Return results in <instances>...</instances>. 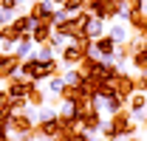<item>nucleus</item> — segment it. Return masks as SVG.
<instances>
[{"label":"nucleus","instance_id":"nucleus-1","mask_svg":"<svg viewBox=\"0 0 147 141\" xmlns=\"http://www.w3.org/2000/svg\"><path fill=\"white\" fill-rule=\"evenodd\" d=\"M59 73V62L57 59H48V62H40L34 56H28V59H23V65H20V76L23 79H31V82H42V79H51Z\"/></svg>","mask_w":147,"mask_h":141},{"label":"nucleus","instance_id":"nucleus-18","mask_svg":"<svg viewBox=\"0 0 147 141\" xmlns=\"http://www.w3.org/2000/svg\"><path fill=\"white\" fill-rule=\"evenodd\" d=\"M34 59H40V62H48V59H54V48L45 42V45H37V51L31 54Z\"/></svg>","mask_w":147,"mask_h":141},{"label":"nucleus","instance_id":"nucleus-8","mask_svg":"<svg viewBox=\"0 0 147 141\" xmlns=\"http://www.w3.org/2000/svg\"><path fill=\"white\" fill-rule=\"evenodd\" d=\"M51 34H54V20H40L31 31V40H34V45H45Z\"/></svg>","mask_w":147,"mask_h":141},{"label":"nucleus","instance_id":"nucleus-27","mask_svg":"<svg viewBox=\"0 0 147 141\" xmlns=\"http://www.w3.org/2000/svg\"><path fill=\"white\" fill-rule=\"evenodd\" d=\"M125 141H139V138H125Z\"/></svg>","mask_w":147,"mask_h":141},{"label":"nucleus","instance_id":"nucleus-24","mask_svg":"<svg viewBox=\"0 0 147 141\" xmlns=\"http://www.w3.org/2000/svg\"><path fill=\"white\" fill-rule=\"evenodd\" d=\"M17 0H0V9H3V11H17Z\"/></svg>","mask_w":147,"mask_h":141},{"label":"nucleus","instance_id":"nucleus-7","mask_svg":"<svg viewBox=\"0 0 147 141\" xmlns=\"http://www.w3.org/2000/svg\"><path fill=\"white\" fill-rule=\"evenodd\" d=\"M54 11H57V9H54V0H34L28 14L40 23V20H54Z\"/></svg>","mask_w":147,"mask_h":141},{"label":"nucleus","instance_id":"nucleus-17","mask_svg":"<svg viewBox=\"0 0 147 141\" xmlns=\"http://www.w3.org/2000/svg\"><path fill=\"white\" fill-rule=\"evenodd\" d=\"M54 119H59V110H54V107H37V124L42 122H54Z\"/></svg>","mask_w":147,"mask_h":141},{"label":"nucleus","instance_id":"nucleus-29","mask_svg":"<svg viewBox=\"0 0 147 141\" xmlns=\"http://www.w3.org/2000/svg\"><path fill=\"white\" fill-rule=\"evenodd\" d=\"M113 3H122V0H113Z\"/></svg>","mask_w":147,"mask_h":141},{"label":"nucleus","instance_id":"nucleus-6","mask_svg":"<svg viewBox=\"0 0 147 141\" xmlns=\"http://www.w3.org/2000/svg\"><path fill=\"white\" fill-rule=\"evenodd\" d=\"M110 85H113V90H116V93H119V96L127 102L130 96L136 93V76H130V73H125V70H122V73H119V76H116Z\"/></svg>","mask_w":147,"mask_h":141},{"label":"nucleus","instance_id":"nucleus-11","mask_svg":"<svg viewBox=\"0 0 147 141\" xmlns=\"http://www.w3.org/2000/svg\"><path fill=\"white\" fill-rule=\"evenodd\" d=\"M108 37H113V42L116 45H125L130 40V28H127V23H113L108 28Z\"/></svg>","mask_w":147,"mask_h":141},{"label":"nucleus","instance_id":"nucleus-14","mask_svg":"<svg viewBox=\"0 0 147 141\" xmlns=\"http://www.w3.org/2000/svg\"><path fill=\"white\" fill-rule=\"evenodd\" d=\"M34 26H37V20L31 17V14H17V17H14V28H17L20 34H31Z\"/></svg>","mask_w":147,"mask_h":141},{"label":"nucleus","instance_id":"nucleus-16","mask_svg":"<svg viewBox=\"0 0 147 141\" xmlns=\"http://www.w3.org/2000/svg\"><path fill=\"white\" fill-rule=\"evenodd\" d=\"M65 88H68V85H65V79H62L59 73L48 79V93H51V99H62V90Z\"/></svg>","mask_w":147,"mask_h":141},{"label":"nucleus","instance_id":"nucleus-12","mask_svg":"<svg viewBox=\"0 0 147 141\" xmlns=\"http://www.w3.org/2000/svg\"><path fill=\"white\" fill-rule=\"evenodd\" d=\"M108 3L110 0H88V3H85V11H88L91 17L108 20Z\"/></svg>","mask_w":147,"mask_h":141},{"label":"nucleus","instance_id":"nucleus-19","mask_svg":"<svg viewBox=\"0 0 147 141\" xmlns=\"http://www.w3.org/2000/svg\"><path fill=\"white\" fill-rule=\"evenodd\" d=\"M26 102H28V105L37 110V107H42V105H45V93H42L40 88H34L31 93H28V99H26Z\"/></svg>","mask_w":147,"mask_h":141},{"label":"nucleus","instance_id":"nucleus-10","mask_svg":"<svg viewBox=\"0 0 147 141\" xmlns=\"http://www.w3.org/2000/svg\"><path fill=\"white\" fill-rule=\"evenodd\" d=\"M31 48H34V40H31V34H23L17 42H14L11 54H14V56H20V59H28V56H31Z\"/></svg>","mask_w":147,"mask_h":141},{"label":"nucleus","instance_id":"nucleus-26","mask_svg":"<svg viewBox=\"0 0 147 141\" xmlns=\"http://www.w3.org/2000/svg\"><path fill=\"white\" fill-rule=\"evenodd\" d=\"M54 3H59V6H62V3H65V0H54Z\"/></svg>","mask_w":147,"mask_h":141},{"label":"nucleus","instance_id":"nucleus-15","mask_svg":"<svg viewBox=\"0 0 147 141\" xmlns=\"http://www.w3.org/2000/svg\"><path fill=\"white\" fill-rule=\"evenodd\" d=\"M108 34V28H105V20L99 17H91V23H88V40H99V37Z\"/></svg>","mask_w":147,"mask_h":141},{"label":"nucleus","instance_id":"nucleus-9","mask_svg":"<svg viewBox=\"0 0 147 141\" xmlns=\"http://www.w3.org/2000/svg\"><path fill=\"white\" fill-rule=\"evenodd\" d=\"M127 110L133 113V119H136V122H142V119H147V116H144V110H147V96L136 90V93H133V96L127 99Z\"/></svg>","mask_w":147,"mask_h":141},{"label":"nucleus","instance_id":"nucleus-4","mask_svg":"<svg viewBox=\"0 0 147 141\" xmlns=\"http://www.w3.org/2000/svg\"><path fill=\"white\" fill-rule=\"evenodd\" d=\"M37 88V82H31V79H23V76H17V79H9V96H11V102H26L28 99V93Z\"/></svg>","mask_w":147,"mask_h":141},{"label":"nucleus","instance_id":"nucleus-20","mask_svg":"<svg viewBox=\"0 0 147 141\" xmlns=\"http://www.w3.org/2000/svg\"><path fill=\"white\" fill-rule=\"evenodd\" d=\"M62 79H65V85H68V88H76V85H79V82H82V73H79V68L76 70H65V73H62Z\"/></svg>","mask_w":147,"mask_h":141},{"label":"nucleus","instance_id":"nucleus-25","mask_svg":"<svg viewBox=\"0 0 147 141\" xmlns=\"http://www.w3.org/2000/svg\"><path fill=\"white\" fill-rule=\"evenodd\" d=\"M9 23H14V11H3L0 9V26H9Z\"/></svg>","mask_w":147,"mask_h":141},{"label":"nucleus","instance_id":"nucleus-13","mask_svg":"<svg viewBox=\"0 0 147 141\" xmlns=\"http://www.w3.org/2000/svg\"><path fill=\"white\" fill-rule=\"evenodd\" d=\"M125 99L119 96V93H113L110 99H102V113H108V116H113V113H119V110H125Z\"/></svg>","mask_w":147,"mask_h":141},{"label":"nucleus","instance_id":"nucleus-22","mask_svg":"<svg viewBox=\"0 0 147 141\" xmlns=\"http://www.w3.org/2000/svg\"><path fill=\"white\" fill-rule=\"evenodd\" d=\"M136 90H139V93H147V70L136 73Z\"/></svg>","mask_w":147,"mask_h":141},{"label":"nucleus","instance_id":"nucleus-23","mask_svg":"<svg viewBox=\"0 0 147 141\" xmlns=\"http://www.w3.org/2000/svg\"><path fill=\"white\" fill-rule=\"evenodd\" d=\"M11 105H14V102H11V96H9V90H0V113H6V110H9Z\"/></svg>","mask_w":147,"mask_h":141},{"label":"nucleus","instance_id":"nucleus-5","mask_svg":"<svg viewBox=\"0 0 147 141\" xmlns=\"http://www.w3.org/2000/svg\"><path fill=\"white\" fill-rule=\"evenodd\" d=\"M79 130L88 136L99 133L102 130V110H82L79 113Z\"/></svg>","mask_w":147,"mask_h":141},{"label":"nucleus","instance_id":"nucleus-21","mask_svg":"<svg viewBox=\"0 0 147 141\" xmlns=\"http://www.w3.org/2000/svg\"><path fill=\"white\" fill-rule=\"evenodd\" d=\"M68 42H71V40L62 34V31H54V34H51V40H48V45H51V48H65Z\"/></svg>","mask_w":147,"mask_h":141},{"label":"nucleus","instance_id":"nucleus-3","mask_svg":"<svg viewBox=\"0 0 147 141\" xmlns=\"http://www.w3.org/2000/svg\"><path fill=\"white\" fill-rule=\"evenodd\" d=\"M85 42H88V40H85ZM85 42H68L65 48H59L62 65H68V68H79V65H82V59L88 56V48H85Z\"/></svg>","mask_w":147,"mask_h":141},{"label":"nucleus","instance_id":"nucleus-2","mask_svg":"<svg viewBox=\"0 0 147 141\" xmlns=\"http://www.w3.org/2000/svg\"><path fill=\"white\" fill-rule=\"evenodd\" d=\"M110 127H113V138H130L136 133V119L130 110H119L110 116Z\"/></svg>","mask_w":147,"mask_h":141},{"label":"nucleus","instance_id":"nucleus-28","mask_svg":"<svg viewBox=\"0 0 147 141\" xmlns=\"http://www.w3.org/2000/svg\"><path fill=\"white\" fill-rule=\"evenodd\" d=\"M17 3H28V0H17Z\"/></svg>","mask_w":147,"mask_h":141}]
</instances>
